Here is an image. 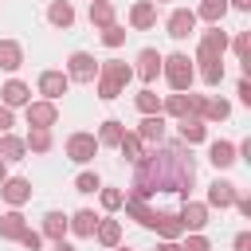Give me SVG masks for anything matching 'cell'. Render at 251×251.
Masks as SVG:
<instances>
[{"mask_svg": "<svg viewBox=\"0 0 251 251\" xmlns=\"http://www.w3.org/2000/svg\"><path fill=\"white\" fill-rule=\"evenodd\" d=\"M192 180H196V165H192V157L184 153V145L173 141V145H157V149H149V153H141V157L133 161L129 196L149 200V196H157V192H176L180 200H188Z\"/></svg>", "mask_w": 251, "mask_h": 251, "instance_id": "cell-1", "label": "cell"}, {"mask_svg": "<svg viewBox=\"0 0 251 251\" xmlns=\"http://www.w3.org/2000/svg\"><path fill=\"white\" fill-rule=\"evenodd\" d=\"M129 78H133V67H129V63H118V59L98 63V98H102V102H114V98L126 90Z\"/></svg>", "mask_w": 251, "mask_h": 251, "instance_id": "cell-2", "label": "cell"}, {"mask_svg": "<svg viewBox=\"0 0 251 251\" xmlns=\"http://www.w3.org/2000/svg\"><path fill=\"white\" fill-rule=\"evenodd\" d=\"M161 71H165V82L173 86V90H188L192 86V78H196V71H192V59L188 55H169V59H161Z\"/></svg>", "mask_w": 251, "mask_h": 251, "instance_id": "cell-3", "label": "cell"}, {"mask_svg": "<svg viewBox=\"0 0 251 251\" xmlns=\"http://www.w3.org/2000/svg\"><path fill=\"white\" fill-rule=\"evenodd\" d=\"M224 51H227V31H220L216 24L200 35V43H196V63H208V59H224Z\"/></svg>", "mask_w": 251, "mask_h": 251, "instance_id": "cell-4", "label": "cell"}, {"mask_svg": "<svg viewBox=\"0 0 251 251\" xmlns=\"http://www.w3.org/2000/svg\"><path fill=\"white\" fill-rule=\"evenodd\" d=\"M67 78H75V82H94V78H98L94 55H90V51H75V55L67 59Z\"/></svg>", "mask_w": 251, "mask_h": 251, "instance_id": "cell-5", "label": "cell"}, {"mask_svg": "<svg viewBox=\"0 0 251 251\" xmlns=\"http://www.w3.org/2000/svg\"><path fill=\"white\" fill-rule=\"evenodd\" d=\"M24 114H27V126H31V129H51V126L59 122V106L47 102V98H43V102H27Z\"/></svg>", "mask_w": 251, "mask_h": 251, "instance_id": "cell-6", "label": "cell"}, {"mask_svg": "<svg viewBox=\"0 0 251 251\" xmlns=\"http://www.w3.org/2000/svg\"><path fill=\"white\" fill-rule=\"evenodd\" d=\"M94 153H98V137H94V133H71V137H67V157H71L75 165L94 161Z\"/></svg>", "mask_w": 251, "mask_h": 251, "instance_id": "cell-7", "label": "cell"}, {"mask_svg": "<svg viewBox=\"0 0 251 251\" xmlns=\"http://www.w3.org/2000/svg\"><path fill=\"white\" fill-rule=\"evenodd\" d=\"M176 216H180L184 231H204L208 227V204H200V200H184Z\"/></svg>", "mask_w": 251, "mask_h": 251, "instance_id": "cell-8", "label": "cell"}, {"mask_svg": "<svg viewBox=\"0 0 251 251\" xmlns=\"http://www.w3.org/2000/svg\"><path fill=\"white\" fill-rule=\"evenodd\" d=\"M67 86H71V78H67L63 71H43V75H39V94H43L47 102H59V98L67 94Z\"/></svg>", "mask_w": 251, "mask_h": 251, "instance_id": "cell-9", "label": "cell"}, {"mask_svg": "<svg viewBox=\"0 0 251 251\" xmlns=\"http://www.w3.org/2000/svg\"><path fill=\"white\" fill-rule=\"evenodd\" d=\"M165 27H169V35H173V39H188V35L196 31V12H192V8H176V12L169 16V24H165Z\"/></svg>", "mask_w": 251, "mask_h": 251, "instance_id": "cell-10", "label": "cell"}, {"mask_svg": "<svg viewBox=\"0 0 251 251\" xmlns=\"http://www.w3.org/2000/svg\"><path fill=\"white\" fill-rule=\"evenodd\" d=\"M0 196H4L12 208H20V204L31 200V180H24V176H8V180L0 184Z\"/></svg>", "mask_w": 251, "mask_h": 251, "instance_id": "cell-11", "label": "cell"}, {"mask_svg": "<svg viewBox=\"0 0 251 251\" xmlns=\"http://www.w3.org/2000/svg\"><path fill=\"white\" fill-rule=\"evenodd\" d=\"M153 24H157V4H153V0H137V4L129 8V27L149 31Z\"/></svg>", "mask_w": 251, "mask_h": 251, "instance_id": "cell-12", "label": "cell"}, {"mask_svg": "<svg viewBox=\"0 0 251 251\" xmlns=\"http://www.w3.org/2000/svg\"><path fill=\"white\" fill-rule=\"evenodd\" d=\"M235 196H239V192H235L231 180H212V184H208V208H231Z\"/></svg>", "mask_w": 251, "mask_h": 251, "instance_id": "cell-13", "label": "cell"}, {"mask_svg": "<svg viewBox=\"0 0 251 251\" xmlns=\"http://www.w3.org/2000/svg\"><path fill=\"white\" fill-rule=\"evenodd\" d=\"M0 98H4V106H8V110H16V106H27V102H31V90H27L20 78H8V82H4V90H0Z\"/></svg>", "mask_w": 251, "mask_h": 251, "instance_id": "cell-14", "label": "cell"}, {"mask_svg": "<svg viewBox=\"0 0 251 251\" xmlns=\"http://www.w3.org/2000/svg\"><path fill=\"white\" fill-rule=\"evenodd\" d=\"M137 137H141V141L161 145V141H165V118H161V114H145V118H141V126H137Z\"/></svg>", "mask_w": 251, "mask_h": 251, "instance_id": "cell-15", "label": "cell"}, {"mask_svg": "<svg viewBox=\"0 0 251 251\" xmlns=\"http://www.w3.org/2000/svg\"><path fill=\"white\" fill-rule=\"evenodd\" d=\"M153 231H157L161 239H180V235H184V224H180V216H176V212H157Z\"/></svg>", "mask_w": 251, "mask_h": 251, "instance_id": "cell-16", "label": "cell"}, {"mask_svg": "<svg viewBox=\"0 0 251 251\" xmlns=\"http://www.w3.org/2000/svg\"><path fill=\"white\" fill-rule=\"evenodd\" d=\"M157 71H161V55H157L153 47H145V51L137 55V71H133V75H137L141 82H153V78H157Z\"/></svg>", "mask_w": 251, "mask_h": 251, "instance_id": "cell-17", "label": "cell"}, {"mask_svg": "<svg viewBox=\"0 0 251 251\" xmlns=\"http://www.w3.org/2000/svg\"><path fill=\"white\" fill-rule=\"evenodd\" d=\"M204 137H208V122H204V118H192V114H184V118H180V141L196 145V141H204Z\"/></svg>", "mask_w": 251, "mask_h": 251, "instance_id": "cell-18", "label": "cell"}, {"mask_svg": "<svg viewBox=\"0 0 251 251\" xmlns=\"http://www.w3.org/2000/svg\"><path fill=\"white\" fill-rule=\"evenodd\" d=\"M208 161H212L216 169H231L239 157H235V145H231V141H212V145H208Z\"/></svg>", "mask_w": 251, "mask_h": 251, "instance_id": "cell-19", "label": "cell"}, {"mask_svg": "<svg viewBox=\"0 0 251 251\" xmlns=\"http://www.w3.org/2000/svg\"><path fill=\"white\" fill-rule=\"evenodd\" d=\"M122 204H126V212H129V216H133L141 227H153V224H157V212H153L145 200H137V196H126Z\"/></svg>", "mask_w": 251, "mask_h": 251, "instance_id": "cell-20", "label": "cell"}, {"mask_svg": "<svg viewBox=\"0 0 251 251\" xmlns=\"http://www.w3.org/2000/svg\"><path fill=\"white\" fill-rule=\"evenodd\" d=\"M0 67L4 71H20L24 67V47L16 39H0Z\"/></svg>", "mask_w": 251, "mask_h": 251, "instance_id": "cell-21", "label": "cell"}, {"mask_svg": "<svg viewBox=\"0 0 251 251\" xmlns=\"http://www.w3.org/2000/svg\"><path fill=\"white\" fill-rule=\"evenodd\" d=\"M94 227H98V216L90 208H82V212H75L67 220V231H75V235H94Z\"/></svg>", "mask_w": 251, "mask_h": 251, "instance_id": "cell-22", "label": "cell"}, {"mask_svg": "<svg viewBox=\"0 0 251 251\" xmlns=\"http://www.w3.org/2000/svg\"><path fill=\"white\" fill-rule=\"evenodd\" d=\"M94 239H98L102 247H118V243H122V224H118V220H98Z\"/></svg>", "mask_w": 251, "mask_h": 251, "instance_id": "cell-23", "label": "cell"}, {"mask_svg": "<svg viewBox=\"0 0 251 251\" xmlns=\"http://www.w3.org/2000/svg\"><path fill=\"white\" fill-rule=\"evenodd\" d=\"M24 216H20V208H12V212H4L0 216V239H20L24 235Z\"/></svg>", "mask_w": 251, "mask_h": 251, "instance_id": "cell-24", "label": "cell"}, {"mask_svg": "<svg viewBox=\"0 0 251 251\" xmlns=\"http://www.w3.org/2000/svg\"><path fill=\"white\" fill-rule=\"evenodd\" d=\"M47 20H51L55 27H71V24H75V8H71L67 0H51V8H47Z\"/></svg>", "mask_w": 251, "mask_h": 251, "instance_id": "cell-25", "label": "cell"}, {"mask_svg": "<svg viewBox=\"0 0 251 251\" xmlns=\"http://www.w3.org/2000/svg\"><path fill=\"white\" fill-rule=\"evenodd\" d=\"M24 153H27L24 137H16V133H4V137H0V157H4V161H24Z\"/></svg>", "mask_w": 251, "mask_h": 251, "instance_id": "cell-26", "label": "cell"}, {"mask_svg": "<svg viewBox=\"0 0 251 251\" xmlns=\"http://www.w3.org/2000/svg\"><path fill=\"white\" fill-rule=\"evenodd\" d=\"M227 16V0H200L196 8V20H208V24H220Z\"/></svg>", "mask_w": 251, "mask_h": 251, "instance_id": "cell-27", "label": "cell"}, {"mask_svg": "<svg viewBox=\"0 0 251 251\" xmlns=\"http://www.w3.org/2000/svg\"><path fill=\"white\" fill-rule=\"evenodd\" d=\"M161 110H165L169 118H184V114H188V90H173V94L161 102Z\"/></svg>", "mask_w": 251, "mask_h": 251, "instance_id": "cell-28", "label": "cell"}, {"mask_svg": "<svg viewBox=\"0 0 251 251\" xmlns=\"http://www.w3.org/2000/svg\"><path fill=\"white\" fill-rule=\"evenodd\" d=\"M90 24L94 27H110L114 24V4L110 0H90Z\"/></svg>", "mask_w": 251, "mask_h": 251, "instance_id": "cell-29", "label": "cell"}, {"mask_svg": "<svg viewBox=\"0 0 251 251\" xmlns=\"http://www.w3.org/2000/svg\"><path fill=\"white\" fill-rule=\"evenodd\" d=\"M122 133H126V126H122L118 118H106V122H102V129H98V145H118V141H122Z\"/></svg>", "mask_w": 251, "mask_h": 251, "instance_id": "cell-30", "label": "cell"}, {"mask_svg": "<svg viewBox=\"0 0 251 251\" xmlns=\"http://www.w3.org/2000/svg\"><path fill=\"white\" fill-rule=\"evenodd\" d=\"M43 235L47 239H63L67 235V216L63 212H47L43 216Z\"/></svg>", "mask_w": 251, "mask_h": 251, "instance_id": "cell-31", "label": "cell"}, {"mask_svg": "<svg viewBox=\"0 0 251 251\" xmlns=\"http://www.w3.org/2000/svg\"><path fill=\"white\" fill-rule=\"evenodd\" d=\"M118 149H122V157H126V161H137V157L145 153V141H141L137 133H122V141H118Z\"/></svg>", "mask_w": 251, "mask_h": 251, "instance_id": "cell-32", "label": "cell"}, {"mask_svg": "<svg viewBox=\"0 0 251 251\" xmlns=\"http://www.w3.org/2000/svg\"><path fill=\"white\" fill-rule=\"evenodd\" d=\"M133 106H137V110H141V114H161V98H157V94H153V90H149V86H145V90H137V94H133Z\"/></svg>", "mask_w": 251, "mask_h": 251, "instance_id": "cell-33", "label": "cell"}, {"mask_svg": "<svg viewBox=\"0 0 251 251\" xmlns=\"http://www.w3.org/2000/svg\"><path fill=\"white\" fill-rule=\"evenodd\" d=\"M200 78H204L208 86H220V82H224V63H220V59L200 63Z\"/></svg>", "mask_w": 251, "mask_h": 251, "instance_id": "cell-34", "label": "cell"}, {"mask_svg": "<svg viewBox=\"0 0 251 251\" xmlns=\"http://www.w3.org/2000/svg\"><path fill=\"white\" fill-rule=\"evenodd\" d=\"M227 114H231V106H227L224 98H208V102H204V122H224Z\"/></svg>", "mask_w": 251, "mask_h": 251, "instance_id": "cell-35", "label": "cell"}, {"mask_svg": "<svg viewBox=\"0 0 251 251\" xmlns=\"http://www.w3.org/2000/svg\"><path fill=\"white\" fill-rule=\"evenodd\" d=\"M24 145H27L31 153H47V149H51V129H31Z\"/></svg>", "mask_w": 251, "mask_h": 251, "instance_id": "cell-36", "label": "cell"}, {"mask_svg": "<svg viewBox=\"0 0 251 251\" xmlns=\"http://www.w3.org/2000/svg\"><path fill=\"white\" fill-rule=\"evenodd\" d=\"M98 200H102V208H106V212H118V208H122V200H126V192H118V188H98Z\"/></svg>", "mask_w": 251, "mask_h": 251, "instance_id": "cell-37", "label": "cell"}, {"mask_svg": "<svg viewBox=\"0 0 251 251\" xmlns=\"http://www.w3.org/2000/svg\"><path fill=\"white\" fill-rule=\"evenodd\" d=\"M126 35H129V31H126V27H118V24L102 27V43H106V47H122V43H126Z\"/></svg>", "mask_w": 251, "mask_h": 251, "instance_id": "cell-38", "label": "cell"}, {"mask_svg": "<svg viewBox=\"0 0 251 251\" xmlns=\"http://www.w3.org/2000/svg\"><path fill=\"white\" fill-rule=\"evenodd\" d=\"M98 188H102L98 173H78L75 176V192H98Z\"/></svg>", "mask_w": 251, "mask_h": 251, "instance_id": "cell-39", "label": "cell"}, {"mask_svg": "<svg viewBox=\"0 0 251 251\" xmlns=\"http://www.w3.org/2000/svg\"><path fill=\"white\" fill-rule=\"evenodd\" d=\"M20 243H24L27 251H39V247H43V235H39V231H31V227H24V235H20Z\"/></svg>", "mask_w": 251, "mask_h": 251, "instance_id": "cell-40", "label": "cell"}, {"mask_svg": "<svg viewBox=\"0 0 251 251\" xmlns=\"http://www.w3.org/2000/svg\"><path fill=\"white\" fill-rule=\"evenodd\" d=\"M180 251H212V243H208L200 231H192V235H188V243H184Z\"/></svg>", "mask_w": 251, "mask_h": 251, "instance_id": "cell-41", "label": "cell"}, {"mask_svg": "<svg viewBox=\"0 0 251 251\" xmlns=\"http://www.w3.org/2000/svg\"><path fill=\"white\" fill-rule=\"evenodd\" d=\"M247 47H251V31H239V35H235V55L243 59V55H247Z\"/></svg>", "mask_w": 251, "mask_h": 251, "instance_id": "cell-42", "label": "cell"}, {"mask_svg": "<svg viewBox=\"0 0 251 251\" xmlns=\"http://www.w3.org/2000/svg\"><path fill=\"white\" fill-rule=\"evenodd\" d=\"M239 102H243V106H251V82H247V75L239 78Z\"/></svg>", "mask_w": 251, "mask_h": 251, "instance_id": "cell-43", "label": "cell"}, {"mask_svg": "<svg viewBox=\"0 0 251 251\" xmlns=\"http://www.w3.org/2000/svg\"><path fill=\"white\" fill-rule=\"evenodd\" d=\"M8 129H12V110L0 102V133H8Z\"/></svg>", "mask_w": 251, "mask_h": 251, "instance_id": "cell-44", "label": "cell"}, {"mask_svg": "<svg viewBox=\"0 0 251 251\" xmlns=\"http://www.w3.org/2000/svg\"><path fill=\"white\" fill-rule=\"evenodd\" d=\"M235 251H251V235H247V231L235 235Z\"/></svg>", "mask_w": 251, "mask_h": 251, "instance_id": "cell-45", "label": "cell"}, {"mask_svg": "<svg viewBox=\"0 0 251 251\" xmlns=\"http://www.w3.org/2000/svg\"><path fill=\"white\" fill-rule=\"evenodd\" d=\"M227 8H239V12H247V8H251V0H227Z\"/></svg>", "mask_w": 251, "mask_h": 251, "instance_id": "cell-46", "label": "cell"}, {"mask_svg": "<svg viewBox=\"0 0 251 251\" xmlns=\"http://www.w3.org/2000/svg\"><path fill=\"white\" fill-rule=\"evenodd\" d=\"M157 251H180V243H176V239H165V243H161Z\"/></svg>", "mask_w": 251, "mask_h": 251, "instance_id": "cell-47", "label": "cell"}, {"mask_svg": "<svg viewBox=\"0 0 251 251\" xmlns=\"http://www.w3.org/2000/svg\"><path fill=\"white\" fill-rule=\"evenodd\" d=\"M55 251H75L71 243H63V239H55Z\"/></svg>", "mask_w": 251, "mask_h": 251, "instance_id": "cell-48", "label": "cell"}, {"mask_svg": "<svg viewBox=\"0 0 251 251\" xmlns=\"http://www.w3.org/2000/svg\"><path fill=\"white\" fill-rule=\"evenodd\" d=\"M8 180V165H4V157H0V184Z\"/></svg>", "mask_w": 251, "mask_h": 251, "instance_id": "cell-49", "label": "cell"}, {"mask_svg": "<svg viewBox=\"0 0 251 251\" xmlns=\"http://www.w3.org/2000/svg\"><path fill=\"white\" fill-rule=\"evenodd\" d=\"M114 251H129V247H114Z\"/></svg>", "mask_w": 251, "mask_h": 251, "instance_id": "cell-50", "label": "cell"}, {"mask_svg": "<svg viewBox=\"0 0 251 251\" xmlns=\"http://www.w3.org/2000/svg\"><path fill=\"white\" fill-rule=\"evenodd\" d=\"M153 4H161V0H153Z\"/></svg>", "mask_w": 251, "mask_h": 251, "instance_id": "cell-51", "label": "cell"}]
</instances>
